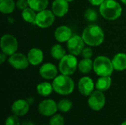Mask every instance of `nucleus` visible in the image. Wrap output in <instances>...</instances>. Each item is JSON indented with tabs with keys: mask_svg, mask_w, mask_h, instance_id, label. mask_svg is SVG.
<instances>
[{
	"mask_svg": "<svg viewBox=\"0 0 126 125\" xmlns=\"http://www.w3.org/2000/svg\"><path fill=\"white\" fill-rule=\"evenodd\" d=\"M82 38L85 43L89 46H97L103 43L104 41V32L102 28L97 24H90L87 26L83 33Z\"/></svg>",
	"mask_w": 126,
	"mask_h": 125,
	"instance_id": "nucleus-1",
	"label": "nucleus"
},
{
	"mask_svg": "<svg viewBox=\"0 0 126 125\" xmlns=\"http://www.w3.org/2000/svg\"><path fill=\"white\" fill-rule=\"evenodd\" d=\"M100 15L106 20L115 21L122 15V7L115 0H105L99 8Z\"/></svg>",
	"mask_w": 126,
	"mask_h": 125,
	"instance_id": "nucleus-2",
	"label": "nucleus"
},
{
	"mask_svg": "<svg viewBox=\"0 0 126 125\" xmlns=\"http://www.w3.org/2000/svg\"><path fill=\"white\" fill-rule=\"evenodd\" d=\"M54 91L61 95H69L72 93L75 88L73 80L68 75H58L52 82Z\"/></svg>",
	"mask_w": 126,
	"mask_h": 125,
	"instance_id": "nucleus-3",
	"label": "nucleus"
},
{
	"mask_svg": "<svg viewBox=\"0 0 126 125\" xmlns=\"http://www.w3.org/2000/svg\"><path fill=\"white\" fill-rule=\"evenodd\" d=\"M93 70L99 77L111 76L114 70L112 60L106 56L97 57L93 63Z\"/></svg>",
	"mask_w": 126,
	"mask_h": 125,
	"instance_id": "nucleus-4",
	"label": "nucleus"
},
{
	"mask_svg": "<svg viewBox=\"0 0 126 125\" xmlns=\"http://www.w3.org/2000/svg\"><path fill=\"white\" fill-rule=\"evenodd\" d=\"M77 68H78V63L75 55L72 54L66 55L60 60L58 63V70L61 74L70 76L73 74Z\"/></svg>",
	"mask_w": 126,
	"mask_h": 125,
	"instance_id": "nucleus-5",
	"label": "nucleus"
},
{
	"mask_svg": "<svg viewBox=\"0 0 126 125\" xmlns=\"http://www.w3.org/2000/svg\"><path fill=\"white\" fill-rule=\"evenodd\" d=\"M0 46L1 52L10 56L17 52L18 43L15 36L11 34H5L1 38Z\"/></svg>",
	"mask_w": 126,
	"mask_h": 125,
	"instance_id": "nucleus-6",
	"label": "nucleus"
},
{
	"mask_svg": "<svg viewBox=\"0 0 126 125\" xmlns=\"http://www.w3.org/2000/svg\"><path fill=\"white\" fill-rule=\"evenodd\" d=\"M55 17V15L52 10L45 9L37 13L35 24L41 28H47L53 24Z\"/></svg>",
	"mask_w": 126,
	"mask_h": 125,
	"instance_id": "nucleus-7",
	"label": "nucleus"
},
{
	"mask_svg": "<svg viewBox=\"0 0 126 125\" xmlns=\"http://www.w3.org/2000/svg\"><path fill=\"white\" fill-rule=\"evenodd\" d=\"M106 104V97L103 91L97 90L94 91L89 97L88 105L93 111H100Z\"/></svg>",
	"mask_w": 126,
	"mask_h": 125,
	"instance_id": "nucleus-8",
	"label": "nucleus"
},
{
	"mask_svg": "<svg viewBox=\"0 0 126 125\" xmlns=\"http://www.w3.org/2000/svg\"><path fill=\"white\" fill-rule=\"evenodd\" d=\"M85 44L86 43L82 36L75 35H72L67 41V49L70 54L77 56L82 53L83 49L85 48Z\"/></svg>",
	"mask_w": 126,
	"mask_h": 125,
	"instance_id": "nucleus-9",
	"label": "nucleus"
},
{
	"mask_svg": "<svg viewBox=\"0 0 126 125\" xmlns=\"http://www.w3.org/2000/svg\"><path fill=\"white\" fill-rule=\"evenodd\" d=\"M8 63L12 67L18 70L25 69L30 64L27 57L24 54L17 52L9 57Z\"/></svg>",
	"mask_w": 126,
	"mask_h": 125,
	"instance_id": "nucleus-10",
	"label": "nucleus"
},
{
	"mask_svg": "<svg viewBox=\"0 0 126 125\" xmlns=\"http://www.w3.org/2000/svg\"><path fill=\"white\" fill-rule=\"evenodd\" d=\"M58 110V103L52 99L43 100L38 105V112L44 116H53Z\"/></svg>",
	"mask_w": 126,
	"mask_h": 125,
	"instance_id": "nucleus-11",
	"label": "nucleus"
},
{
	"mask_svg": "<svg viewBox=\"0 0 126 125\" xmlns=\"http://www.w3.org/2000/svg\"><path fill=\"white\" fill-rule=\"evenodd\" d=\"M80 93L83 96H89L94 88V84L92 78L89 77H83L80 79L78 84Z\"/></svg>",
	"mask_w": 126,
	"mask_h": 125,
	"instance_id": "nucleus-12",
	"label": "nucleus"
},
{
	"mask_svg": "<svg viewBox=\"0 0 126 125\" xmlns=\"http://www.w3.org/2000/svg\"><path fill=\"white\" fill-rule=\"evenodd\" d=\"M39 74L45 80H54L58 76V68L53 63H44L39 69Z\"/></svg>",
	"mask_w": 126,
	"mask_h": 125,
	"instance_id": "nucleus-13",
	"label": "nucleus"
},
{
	"mask_svg": "<svg viewBox=\"0 0 126 125\" xmlns=\"http://www.w3.org/2000/svg\"><path fill=\"white\" fill-rule=\"evenodd\" d=\"M54 36L56 41H58V42H67L72 36V29H70V27L66 25L59 26L56 28L54 33Z\"/></svg>",
	"mask_w": 126,
	"mask_h": 125,
	"instance_id": "nucleus-14",
	"label": "nucleus"
},
{
	"mask_svg": "<svg viewBox=\"0 0 126 125\" xmlns=\"http://www.w3.org/2000/svg\"><path fill=\"white\" fill-rule=\"evenodd\" d=\"M52 11L57 17L64 16L69 11V2L66 0H55L52 4Z\"/></svg>",
	"mask_w": 126,
	"mask_h": 125,
	"instance_id": "nucleus-15",
	"label": "nucleus"
},
{
	"mask_svg": "<svg viewBox=\"0 0 126 125\" xmlns=\"http://www.w3.org/2000/svg\"><path fill=\"white\" fill-rule=\"evenodd\" d=\"M29 111V103L24 99L15 101L11 107L12 113L17 116H22L27 113Z\"/></svg>",
	"mask_w": 126,
	"mask_h": 125,
	"instance_id": "nucleus-16",
	"label": "nucleus"
},
{
	"mask_svg": "<svg viewBox=\"0 0 126 125\" xmlns=\"http://www.w3.org/2000/svg\"><path fill=\"white\" fill-rule=\"evenodd\" d=\"M30 64L32 66H38L41 64L44 60V53L39 48H32L27 55Z\"/></svg>",
	"mask_w": 126,
	"mask_h": 125,
	"instance_id": "nucleus-17",
	"label": "nucleus"
},
{
	"mask_svg": "<svg viewBox=\"0 0 126 125\" xmlns=\"http://www.w3.org/2000/svg\"><path fill=\"white\" fill-rule=\"evenodd\" d=\"M112 63L114 70L122 71L126 69V54L124 52H119L116 54L113 59Z\"/></svg>",
	"mask_w": 126,
	"mask_h": 125,
	"instance_id": "nucleus-18",
	"label": "nucleus"
},
{
	"mask_svg": "<svg viewBox=\"0 0 126 125\" xmlns=\"http://www.w3.org/2000/svg\"><path fill=\"white\" fill-rule=\"evenodd\" d=\"M111 76H102L100 77L96 83H95V87L97 90L101 91H107L111 85Z\"/></svg>",
	"mask_w": 126,
	"mask_h": 125,
	"instance_id": "nucleus-19",
	"label": "nucleus"
},
{
	"mask_svg": "<svg viewBox=\"0 0 126 125\" xmlns=\"http://www.w3.org/2000/svg\"><path fill=\"white\" fill-rule=\"evenodd\" d=\"M36 89L38 94L42 97H47L52 94V91H54L52 84L47 82H43L39 83L37 85Z\"/></svg>",
	"mask_w": 126,
	"mask_h": 125,
	"instance_id": "nucleus-20",
	"label": "nucleus"
},
{
	"mask_svg": "<svg viewBox=\"0 0 126 125\" xmlns=\"http://www.w3.org/2000/svg\"><path fill=\"white\" fill-rule=\"evenodd\" d=\"M93 63L91 58H83L78 63V69L82 74H88L93 69Z\"/></svg>",
	"mask_w": 126,
	"mask_h": 125,
	"instance_id": "nucleus-21",
	"label": "nucleus"
},
{
	"mask_svg": "<svg viewBox=\"0 0 126 125\" xmlns=\"http://www.w3.org/2000/svg\"><path fill=\"white\" fill-rule=\"evenodd\" d=\"M27 1L29 7L36 12H40L47 9L49 4L48 0H27Z\"/></svg>",
	"mask_w": 126,
	"mask_h": 125,
	"instance_id": "nucleus-22",
	"label": "nucleus"
},
{
	"mask_svg": "<svg viewBox=\"0 0 126 125\" xmlns=\"http://www.w3.org/2000/svg\"><path fill=\"white\" fill-rule=\"evenodd\" d=\"M35 12H36L35 10H34L31 7H28L27 8L22 10L21 17L25 21L35 24V19H36V15H37V13Z\"/></svg>",
	"mask_w": 126,
	"mask_h": 125,
	"instance_id": "nucleus-23",
	"label": "nucleus"
},
{
	"mask_svg": "<svg viewBox=\"0 0 126 125\" xmlns=\"http://www.w3.org/2000/svg\"><path fill=\"white\" fill-rule=\"evenodd\" d=\"M16 7L13 0H0V11L3 14L11 13Z\"/></svg>",
	"mask_w": 126,
	"mask_h": 125,
	"instance_id": "nucleus-24",
	"label": "nucleus"
},
{
	"mask_svg": "<svg viewBox=\"0 0 126 125\" xmlns=\"http://www.w3.org/2000/svg\"><path fill=\"white\" fill-rule=\"evenodd\" d=\"M50 54L54 59L59 60L66 55L65 49L60 44H55L52 46L50 50Z\"/></svg>",
	"mask_w": 126,
	"mask_h": 125,
	"instance_id": "nucleus-25",
	"label": "nucleus"
},
{
	"mask_svg": "<svg viewBox=\"0 0 126 125\" xmlns=\"http://www.w3.org/2000/svg\"><path fill=\"white\" fill-rule=\"evenodd\" d=\"M72 107V102L66 99H61L58 103V109L60 111L63 112V113H66V112L69 111L71 110Z\"/></svg>",
	"mask_w": 126,
	"mask_h": 125,
	"instance_id": "nucleus-26",
	"label": "nucleus"
},
{
	"mask_svg": "<svg viewBox=\"0 0 126 125\" xmlns=\"http://www.w3.org/2000/svg\"><path fill=\"white\" fill-rule=\"evenodd\" d=\"M84 17L86 21H88L89 22H94L97 19V13L96 10H94L92 8H88L85 11Z\"/></svg>",
	"mask_w": 126,
	"mask_h": 125,
	"instance_id": "nucleus-27",
	"label": "nucleus"
},
{
	"mask_svg": "<svg viewBox=\"0 0 126 125\" xmlns=\"http://www.w3.org/2000/svg\"><path fill=\"white\" fill-rule=\"evenodd\" d=\"M49 125H65L64 118L59 114L53 115L50 119Z\"/></svg>",
	"mask_w": 126,
	"mask_h": 125,
	"instance_id": "nucleus-28",
	"label": "nucleus"
},
{
	"mask_svg": "<svg viewBox=\"0 0 126 125\" xmlns=\"http://www.w3.org/2000/svg\"><path fill=\"white\" fill-rule=\"evenodd\" d=\"M5 125H20V122L17 116L13 115L7 117L5 121Z\"/></svg>",
	"mask_w": 126,
	"mask_h": 125,
	"instance_id": "nucleus-29",
	"label": "nucleus"
},
{
	"mask_svg": "<svg viewBox=\"0 0 126 125\" xmlns=\"http://www.w3.org/2000/svg\"><path fill=\"white\" fill-rule=\"evenodd\" d=\"M16 7L19 10H24L29 7V4L27 0H18L16 2Z\"/></svg>",
	"mask_w": 126,
	"mask_h": 125,
	"instance_id": "nucleus-30",
	"label": "nucleus"
},
{
	"mask_svg": "<svg viewBox=\"0 0 126 125\" xmlns=\"http://www.w3.org/2000/svg\"><path fill=\"white\" fill-rule=\"evenodd\" d=\"M83 58H91L93 55L92 49L89 47H85L81 53Z\"/></svg>",
	"mask_w": 126,
	"mask_h": 125,
	"instance_id": "nucleus-31",
	"label": "nucleus"
},
{
	"mask_svg": "<svg viewBox=\"0 0 126 125\" xmlns=\"http://www.w3.org/2000/svg\"><path fill=\"white\" fill-rule=\"evenodd\" d=\"M88 1L93 6H100L105 0H88Z\"/></svg>",
	"mask_w": 126,
	"mask_h": 125,
	"instance_id": "nucleus-32",
	"label": "nucleus"
},
{
	"mask_svg": "<svg viewBox=\"0 0 126 125\" xmlns=\"http://www.w3.org/2000/svg\"><path fill=\"white\" fill-rule=\"evenodd\" d=\"M6 57H7V55H6L5 53H4L3 52H1L0 53V63H1V64H2V63L5 61Z\"/></svg>",
	"mask_w": 126,
	"mask_h": 125,
	"instance_id": "nucleus-33",
	"label": "nucleus"
},
{
	"mask_svg": "<svg viewBox=\"0 0 126 125\" xmlns=\"http://www.w3.org/2000/svg\"><path fill=\"white\" fill-rule=\"evenodd\" d=\"M22 125H33L32 122H25V123H24Z\"/></svg>",
	"mask_w": 126,
	"mask_h": 125,
	"instance_id": "nucleus-34",
	"label": "nucleus"
},
{
	"mask_svg": "<svg viewBox=\"0 0 126 125\" xmlns=\"http://www.w3.org/2000/svg\"><path fill=\"white\" fill-rule=\"evenodd\" d=\"M120 1H121L124 4H126V0H120Z\"/></svg>",
	"mask_w": 126,
	"mask_h": 125,
	"instance_id": "nucleus-35",
	"label": "nucleus"
},
{
	"mask_svg": "<svg viewBox=\"0 0 126 125\" xmlns=\"http://www.w3.org/2000/svg\"><path fill=\"white\" fill-rule=\"evenodd\" d=\"M121 125H126V121H125L124 122H123V123L121 124Z\"/></svg>",
	"mask_w": 126,
	"mask_h": 125,
	"instance_id": "nucleus-36",
	"label": "nucleus"
},
{
	"mask_svg": "<svg viewBox=\"0 0 126 125\" xmlns=\"http://www.w3.org/2000/svg\"><path fill=\"white\" fill-rule=\"evenodd\" d=\"M66 1H67L68 2H72V1H73L74 0H66Z\"/></svg>",
	"mask_w": 126,
	"mask_h": 125,
	"instance_id": "nucleus-37",
	"label": "nucleus"
},
{
	"mask_svg": "<svg viewBox=\"0 0 126 125\" xmlns=\"http://www.w3.org/2000/svg\"></svg>",
	"mask_w": 126,
	"mask_h": 125,
	"instance_id": "nucleus-38",
	"label": "nucleus"
}]
</instances>
